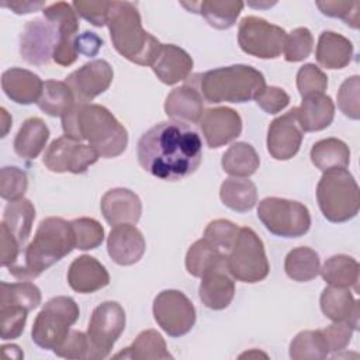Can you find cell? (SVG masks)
Here are the masks:
<instances>
[{"label":"cell","instance_id":"cell-1","mask_svg":"<svg viewBox=\"0 0 360 360\" xmlns=\"http://www.w3.org/2000/svg\"><path fill=\"white\" fill-rule=\"evenodd\" d=\"M136 156L145 172L166 181H177L198 169L202 142L191 125L162 121L139 138Z\"/></svg>","mask_w":360,"mask_h":360},{"label":"cell","instance_id":"cell-2","mask_svg":"<svg viewBox=\"0 0 360 360\" xmlns=\"http://www.w3.org/2000/svg\"><path fill=\"white\" fill-rule=\"evenodd\" d=\"M62 129L73 141H87L105 159L120 156L128 145L124 125L100 104L76 103L62 117Z\"/></svg>","mask_w":360,"mask_h":360},{"label":"cell","instance_id":"cell-3","mask_svg":"<svg viewBox=\"0 0 360 360\" xmlns=\"http://www.w3.org/2000/svg\"><path fill=\"white\" fill-rule=\"evenodd\" d=\"M76 249L70 222L49 217L39 222L35 236L25 248L24 262L10 266V274L18 280H32Z\"/></svg>","mask_w":360,"mask_h":360},{"label":"cell","instance_id":"cell-4","mask_svg":"<svg viewBox=\"0 0 360 360\" xmlns=\"http://www.w3.org/2000/svg\"><path fill=\"white\" fill-rule=\"evenodd\" d=\"M107 27L115 51L132 63L152 66L162 44L142 27L135 4L111 1Z\"/></svg>","mask_w":360,"mask_h":360},{"label":"cell","instance_id":"cell-5","mask_svg":"<svg viewBox=\"0 0 360 360\" xmlns=\"http://www.w3.org/2000/svg\"><path fill=\"white\" fill-rule=\"evenodd\" d=\"M197 79L200 93L208 103H246L266 87L263 73L249 65L217 68Z\"/></svg>","mask_w":360,"mask_h":360},{"label":"cell","instance_id":"cell-6","mask_svg":"<svg viewBox=\"0 0 360 360\" xmlns=\"http://www.w3.org/2000/svg\"><path fill=\"white\" fill-rule=\"evenodd\" d=\"M316 200L323 217L335 224L346 222L359 212V186L347 169L323 172L316 186Z\"/></svg>","mask_w":360,"mask_h":360},{"label":"cell","instance_id":"cell-7","mask_svg":"<svg viewBox=\"0 0 360 360\" xmlns=\"http://www.w3.org/2000/svg\"><path fill=\"white\" fill-rule=\"evenodd\" d=\"M79 314V307L73 298L65 295L51 298L32 323V342L45 350L56 349L69 335Z\"/></svg>","mask_w":360,"mask_h":360},{"label":"cell","instance_id":"cell-8","mask_svg":"<svg viewBox=\"0 0 360 360\" xmlns=\"http://www.w3.org/2000/svg\"><path fill=\"white\" fill-rule=\"evenodd\" d=\"M226 269L235 280L242 283H259L269 276L270 264L264 245L252 228H239V233L226 255Z\"/></svg>","mask_w":360,"mask_h":360},{"label":"cell","instance_id":"cell-9","mask_svg":"<svg viewBox=\"0 0 360 360\" xmlns=\"http://www.w3.org/2000/svg\"><path fill=\"white\" fill-rule=\"evenodd\" d=\"M257 218L269 232L281 238H300L311 226L308 208L294 200L266 197L259 202Z\"/></svg>","mask_w":360,"mask_h":360},{"label":"cell","instance_id":"cell-10","mask_svg":"<svg viewBox=\"0 0 360 360\" xmlns=\"http://www.w3.org/2000/svg\"><path fill=\"white\" fill-rule=\"evenodd\" d=\"M125 322V311L118 302L105 301L97 305L91 312L86 332L90 343L87 359H105L124 332Z\"/></svg>","mask_w":360,"mask_h":360},{"label":"cell","instance_id":"cell-11","mask_svg":"<svg viewBox=\"0 0 360 360\" xmlns=\"http://www.w3.org/2000/svg\"><path fill=\"white\" fill-rule=\"evenodd\" d=\"M287 32L263 18L243 17L238 28V44L240 49L259 59H276L281 55Z\"/></svg>","mask_w":360,"mask_h":360},{"label":"cell","instance_id":"cell-12","mask_svg":"<svg viewBox=\"0 0 360 360\" xmlns=\"http://www.w3.org/2000/svg\"><path fill=\"white\" fill-rule=\"evenodd\" d=\"M153 318L170 336L188 333L195 323V308L186 294L179 290H163L153 300Z\"/></svg>","mask_w":360,"mask_h":360},{"label":"cell","instance_id":"cell-13","mask_svg":"<svg viewBox=\"0 0 360 360\" xmlns=\"http://www.w3.org/2000/svg\"><path fill=\"white\" fill-rule=\"evenodd\" d=\"M98 152L90 145L73 141L66 135L55 139L46 148L42 162L53 173L80 174L98 160Z\"/></svg>","mask_w":360,"mask_h":360},{"label":"cell","instance_id":"cell-14","mask_svg":"<svg viewBox=\"0 0 360 360\" xmlns=\"http://www.w3.org/2000/svg\"><path fill=\"white\" fill-rule=\"evenodd\" d=\"M44 17L58 27V44L53 51V62L60 66H70L79 56L77 37L79 20L73 6L66 1H58L44 8Z\"/></svg>","mask_w":360,"mask_h":360},{"label":"cell","instance_id":"cell-15","mask_svg":"<svg viewBox=\"0 0 360 360\" xmlns=\"http://www.w3.org/2000/svg\"><path fill=\"white\" fill-rule=\"evenodd\" d=\"M58 27L44 18H35L25 24L20 35V53L25 62L35 66L48 65L58 44Z\"/></svg>","mask_w":360,"mask_h":360},{"label":"cell","instance_id":"cell-16","mask_svg":"<svg viewBox=\"0 0 360 360\" xmlns=\"http://www.w3.org/2000/svg\"><path fill=\"white\" fill-rule=\"evenodd\" d=\"M112 77L111 65L104 59H94L72 72L65 82L72 89L76 103H90L110 87Z\"/></svg>","mask_w":360,"mask_h":360},{"label":"cell","instance_id":"cell-17","mask_svg":"<svg viewBox=\"0 0 360 360\" xmlns=\"http://www.w3.org/2000/svg\"><path fill=\"white\" fill-rule=\"evenodd\" d=\"M304 131L297 118V107L271 121L267 129V150L276 160L294 158L301 146Z\"/></svg>","mask_w":360,"mask_h":360},{"label":"cell","instance_id":"cell-18","mask_svg":"<svg viewBox=\"0 0 360 360\" xmlns=\"http://www.w3.org/2000/svg\"><path fill=\"white\" fill-rule=\"evenodd\" d=\"M198 125L211 149H217L232 142L242 132V118L238 111L229 107L205 110Z\"/></svg>","mask_w":360,"mask_h":360},{"label":"cell","instance_id":"cell-19","mask_svg":"<svg viewBox=\"0 0 360 360\" xmlns=\"http://www.w3.org/2000/svg\"><path fill=\"white\" fill-rule=\"evenodd\" d=\"M235 278L226 269V259L214 264L201 276L198 295L201 302L214 311L225 309L235 295Z\"/></svg>","mask_w":360,"mask_h":360},{"label":"cell","instance_id":"cell-20","mask_svg":"<svg viewBox=\"0 0 360 360\" xmlns=\"http://www.w3.org/2000/svg\"><path fill=\"white\" fill-rule=\"evenodd\" d=\"M146 249L142 232L132 224H120L112 226L107 238V252L112 262L120 266H132L138 263Z\"/></svg>","mask_w":360,"mask_h":360},{"label":"cell","instance_id":"cell-21","mask_svg":"<svg viewBox=\"0 0 360 360\" xmlns=\"http://www.w3.org/2000/svg\"><path fill=\"white\" fill-rule=\"evenodd\" d=\"M104 219L111 225L132 224L135 225L142 214L141 198L131 190L117 187L108 190L100 202Z\"/></svg>","mask_w":360,"mask_h":360},{"label":"cell","instance_id":"cell-22","mask_svg":"<svg viewBox=\"0 0 360 360\" xmlns=\"http://www.w3.org/2000/svg\"><path fill=\"white\" fill-rule=\"evenodd\" d=\"M68 283L76 292L91 294L110 284V274L96 257L82 255L70 263Z\"/></svg>","mask_w":360,"mask_h":360},{"label":"cell","instance_id":"cell-23","mask_svg":"<svg viewBox=\"0 0 360 360\" xmlns=\"http://www.w3.org/2000/svg\"><path fill=\"white\" fill-rule=\"evenodd\" d=\"M193 65L191 56L183 48L173 44H162L150 68L162 83L172 86L186 80L193 70Z\"/></svg>","mask_w":360,"mask_h":360},{"label":"cell","instance_id":"cell-24","mask_svg":"<svg viewBox=\"0 0 360 360\" xmlns=\"http://www.w3.org/2000/svg\"><path fill=\"white\" fill-rule=\"evenodd\" d=\"M1 89L11 101L28 105L38 103L42 94L44 82L31 70L10 68L1 75Z\"/></svg>","mask_w":360,"mask_h":360},{"label":"cell","instance_id":"cell-25","mask_svg":"<svg viewBox=\"0 0 360 360\" xmlns=\"http://www.w3.org/2000/svg\"><path fill=\"white\" fill-rule=\"evenodd\" d=\"M319 304L323 315L332 322H345L354 330L359 329V302L352 295L349 288H338L330 285L323 288Z\"/></svg>","mask_w":360,"mask_h":360},{"label":"cell","instance_id":"cell-26","mask_svg":"<svg viewBox=\"0 0 360 360\" xmlns=\"http://www.w3.org/2000/svg\"><path fill=\"white\" fill-rule=\"evenodd\" d=\"M204 111L201 93L188 84L173 89L165 101V112L173 121L186 124L198 122Z\"/></svg>","mask_w":360,"mask_h":360},{"label":"cell","instance_id":"cell-27","mask_svg":"<svg viewBox=\"0 0 360 360\" xmlns=\"http://www.w3.org/2000/svg\"><path fill=\"white\" fill-rule=\"evenodd\" d=\"M335 117V104L325 93L302 98L297 107V118L304 132H315L329 127Z\"/></svg>","mask_w":360,"mask_h":360},{"label":"cell","instance_id":"cell-28","mask_svg":"<svg viewBox=\"0 0 360 360\" xmlns=\"http://www.w3.org/2000/svg\"><path fill=\"white\" fill-rule=\"evenodd\" d=\"M190 13H198L204 20L217 30H228L235 25L243 3L231 0H204L193 3H180Z\"/></svg>","mask_w":360,"mask_h":360},{"label":"cell","instance_id":"cell-29","mask_svg":"<svg viewBox=\"0 0 360 360\" xmlns=\"http://www.w3.org/2000/svg\"><path fill=\"white\" fill-rule=\"evenodd\" d=\"M315 56L322 68L343 69L352 62L353 44L338 32L323 31L319 35Z\"/></svg>","mask_w":360,"mask_h":360},{"label":"cell","instance_id":"cell-30","mask_svg":"<svg viewBox=\"0 0 360 360\" xmlns=\"http://www.w3.org/2000/svg\"><path fill=\"white\" fill-rule=\"evenodd\" d=\"M48 139V125L44 122V120L38 117H31L25 120L20 127L14 139V150L20 158L31 160L44 150Z\"/></svg>","mask_w":360,"mask_h":360},{"label":"cell","instance_id":"cell-31","mask_svg":"<svg viewBox=\"0 0 360 360\" xmlns=\"http://www.w3.org/2000/svg\"><path fill=\"white\" fill-rule=\"evenodd\" d=\"M359 273L360 266L357 260L347 255H335L325 260L319 269L322 278L330 285L338 288H354L359 290Z\"/></svg>","mask_w":360,"mask_h":360},{"label":"cell","instance_id":"cell-32","mask_svg":"<svg viewBox=\"0 0 360 360\" xmlns=\"http://www.w3.org/2000/svg\"><path fill=\"white\" fill-rule=\"evenodd\" d=\"M219 197L222 204L232 211L248 212L257 202V188L248 177H229L222 181Z\"/></svg>","mask_w":360,"mask_h":360},{"label":"cell","instance_id":"cell-33","mask_svg":"<svg viewBox=\"0 0 360 360\" xmlns=\"http://www.w3.org/2000/svg\"><path fill=\"white\" fill-rule=\"evenodd\" d=\"M115 359H135V360H167L173 359L169 353L163 336L155 329L142 330L131 346L117 353Z\"/></svg>","mask_w":360,"mask_h":360},{"label":"cell","instance_id":"cell-34","mask_svg":"<svg viewBox=\"0 0 360 360\" xmlns=\"http://www.w3.org/2000/svg\"><path fill=\"white\" fill-rule=\"evenodd\" d=\"M309 158L314 166L322 172L346 169L350 162V149L338 138H326L312 145Z\"/></svg>","mask_w":360,"mask_h":360},{"label":"cell","instance_id":"cell-35","mask_svg":"<svg viewBox=\"0 0 360 360\" xmlns=\"http://www.w3.org/2000/svg\"><path fill=\"white\" fill-rule=\"evenodd\" d=\"M221 165L232 177H249L259 169L260 158L250 143L235 142L222 155Z\"/></svg>","mask_w":360,"mask_h":360},{"label":"cell","instance_id":"cell-36","mask_svg":"<svg viewBox=\"0 0 360 360\" xmlns=\"http://www.w3.org/2000/svg\"><path fill=\"white\" fill-rule=\"evenodd\" d=\"M34 219L35 208L30 200L22 197L20 200L8 201V204L4 208L1 222L15 236L18 243L24 246V243L30 238Z\"/></svg>","mask_w":360,"mask_h":360},{"label":"cell","instance_id":"cell-37","mask_svg":"<svg viewBox=\"0 0 360 360\" xmlns=\"http://www.w3.org/2000/svg\"><path fill=\"white\" fill-rule=\"evenodd\" d=\"M37 104L45 114L62 118L76 104V98L66 82L46 80Z\"/></svg>","mask_w":360,"mask_h":360},{"label":"cell","instance_id":"cell-38","mask_svg":"<svg viewBox=\"0 0 360 360\" xmlns=\"http://www.w3.org/2000/svg\"><path fill=\"white\" fill-rule=\"evenodd\" d=\"M321 262L318 253L307 246L294 248L290 250L284 260L285 274L298 283L314 280L319 274Z\"/></svg>","mask_w":360,"mask_h":360},{"label":"cell","instance_id":"cell-39","mask_svg":"<svg viewBox=\"0 0 360 360\" xmlns=\"http://www.w3.org/2000/svg\"><path fill=\"white\" fill-rule=\"evenodd\" d=\"M328 356L329 347L321 330H302L290 343L292 360H322Z\"/></svg>","mask_w":360,"mask_h":360},{"label":"cell","instance_id":"cell-40","mask_svg":"<svg viewBox=\"0 0 360 360\" xmlns=\"http://www.w3.org/2000/svg\"><path fill=\"white\" fill-rule=\"evenodd\" d=\"M226 259V255L215 249L204 238L195 240L187 250L186 255V270L194 277H200L211 269L214 264Z\"/></svg>","mask_w":360,"mask_h":360},{"label":"cell","instance_id":"cell-41","mask_svg":"<svg viewBox=\"0 0 360 360\" xmlns=\"http://www.w3.org/2000/svg\"><path fill=\"white\" fill-rule=\"evenodd\" d=\"M0 304L18 305L30 312L41 304V291L34 283L27 280H20L17 283L1 281Z\"/></svg>","mask_w":360,"mask_h":360},{"label":"cell","instance_id":"cell-42","mask_svg":"<svg viewBox=\"0 0 360 360\" xmlns=\"http://www.w3.org/2000/svg\"><path fill=\"white\" fill-rule=\"evenodd\" d=\"M76 249L79 250H91L98 248L104 240V228L94 218H76L70 221Z\"/></svg>","mask_w":360,"mask_h":360},{"label":"cell","instance_id":"cell-43","mask_svg":"<svg viewBox=\"0 0 360 360\" xmlns=\"http://www.w3.org/2000/svg\"><path fill=\"white\" fill-rule=\"evenodd\" d=\"M238 233H239V226L236 224L228 219H215L207 225L202 238L208 240L221 253L228 255Z\"/></svg>","mask_w":360,"mask_h":360},{"label":"cell","instance_id":"cell-44","mask_svg":"<svg viewBox=\"0 0 360 360\" xmlns=\"http://www.w3.org/2000/svg\"><path fill=\"white\" fill-rule=\"evenodd\" d=\"M314 46V37L305 27H298L287 34L284 41V59L287 62H301L309 56Z\"/></svg>","mask_w":360,"mask_h":360},{"label":"cell","instance_id":"cell-45","mask_svg":"<svg viewBox=\"0 0 360 360\" xmlns=\"http://www.w3.org/2000/svg\"><path fill=\"white\" fill-rule=\"evenodd\" d=\"M28 187V179L24 170L17 166H4L0 170V195L7 201L24 197Z\"/></svg>","mask_w":360,"mask_h":360},{"label":"cell","instance_id":"cell-46","mask_svg":"<svg viewBox=\"0 0 360 360\" xmlns=\"http://www.w3.org/2000/svg\"><path fill=\"white\" fill-rule=\"evenodd\" d=\"M328 87V76L314 63H307L297 72V89L302 98L323 93Z\"/></svg>","mask_w":360,"mask_h":360},{"label":"cell","instance_id":"cell-47","mask_svg":"<svg viewBox=\"0 0 360 360\" xmlns=\"http://www.w3.org/2000/svg\"><path fill=\"white\" fill-rule=\"evenodd\" d=\"M28 311L18 305L0 304V335L3 340L17 339L25 326Z\"/></svg>","mask_w":360,"mask_h":360},{"label":"cell","instance_id":"cell-48","mask_svg":"<svg viewBox=\"0 0 360 360\" xmlns=\"http://www.w3.org/2000/svg\"><path fill=\"white\" fill-rule=\"evenodd\" d=\"M360 77L357 75L347 77L338 90V107L350 120L360 118Z\"/></svg>","mask_w":360,"mask_h":360},{"label":"cell","instance_id":"cell-49","mask_svg":"<svg viewBox=\"0 0 360 360\" xmlns=\"http://www.w3.org/2000/svg\"><path fill=\"white\" fill-rule=\"evenodd\" d=\"M316 7L322 14L333 18H342L352 28H359V1H318Z\"/></svg>","mask_w":360,"mask_h":360},{"label":"cell","instance_id":"cell-50","mask_svg":"<svg viewBox=\"0 0 360 360\" xmlns=\"http://www.w3.org/2000/svg\"><path fill=\"white\" fill-rule=\"evenodd\" d=\"M90 343L87 333L80 330H70L66 339L53 349V353L65 359H87Z\"/></svg>","mask_w":360,"mask_h":360},{"label":"cell","instance_id":"cell-51","mask_svg":"<svg viewBox=\"0 0 360 360\" xmlns=\"http://www.w3.org/2000/svg\"><path fill=\"white\" fill-rule=\"evenodd\" d=\"M75 11L96 27H104L108 21L111 1H73Z\"/></svg>","mask_w":360,"mask_h":360},{"label":"cell","instance_id":"cell-52","mask_svg":"<svg viewBox=\"0 0 360 360\" xmlns=\"http://www.w3.org/2000/svg\"><path fill=\"white\" fill-rule=\"evenodd\" d=\"M256 104L267 114H277L290 104V96L277 86H266L255 98Z\"/></svg>","mask_w":360,"mask_h":360},{"label":"cell","instance_id":"cell-53","mask_svg":"<svg viewBox=\"0 0 360 360\" xmlns=\"http://www.w3.org/2000/svg\"><path fill=\"white\" fill-rule=\"evenodd\" d=\"M321 332L328 343L329 352L339 353L349 346L354 329L345 322H333L329 326L321 329Z\"/></svg>","mask_w":360,"mask_h":360},{"label":"cell","instance_id":"cell-54","mask_svg":"<svg viewBox=\"0 0 360 360\" xmlns=\"http://www.w3.org/2000/svg\"><path fill=\"white\" fill-rule=\"evenodd\" d=\"M0 236H1V266L10 267L17 263L21 245L3 222L0 224Z\"/></svg>","mask_w":360,"mask_h":360},{"label":"cell","instance_id":"cell-55","mask_svg":"<svg viewBox=\"0 0 360 360\" xmlns=\"http://www.w3.org/2000/svg\"><path fill=\"white\" fill-rule=\"evenodd\" d=\"M103 46V39L90 31H86L77 37V51L84 56H94Z\"/></svg>","mask_w":360,"mask_h":360},{"label":"cell","instance_id":"cell-56","mask_svg":"<svg viewBox=\"0 0 360 360\" xmlns=\"http://www.w3.org/2000/svg\"><path fill=\"white\" fill-rule=\"evenodd\" d=\"M3 7L10 8L15 14H28L39 8H45V1H30V0H14V1H1Z\"/></svg>","mask_w":360,"mask_h":360},{"label":"cell","instance_id":"cell-57","mask_svg":"<svg viewBox=\"0 0 360 360\" xmlns=\"http://www.w3.org/2000/svg\"><path fill=\"white\" fill-rule=\"evenodd\" d=\"M0 120H1V135L0 136L4 138L7 135L10 127H11V117L7 112V110L3 108V107L0 108Z\"/></svg>","mask_w":360,"mask_h":360},{"label":"cell","instance_id":"cell-58","mask_svg":"<svg viewBox=\"0 0 360 360\" xmlns=\"http://www.w3.org/2000/svg\"><path fill=\"white\" fill-rule=\"evenodd\" d=\"M245 357H248V359H250V357H264V359H267V354L253 349V350H250V352H246V353H242V354L239 356V359H245Z\"/></svg>","mask_w":360,"mask_h":360}]
</instances>
